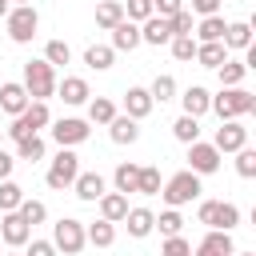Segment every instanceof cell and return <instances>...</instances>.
Instances as JSON below:
<instances>
[{
	"mask_svg": "<svg viewBox=\"0 0 256 256\" xmlns=\"http://www.w3.org/2000/svg\"><path fill=\"white\" fill-rule=\"evenodd\" d=\"M208 112H216L220 124H224V120H240V116L256 112V96H252L248 88H220V92L208 100Z\"/></svg>",
	"mask_w": 256,
	"mask_h": 256,
	"instance_id": "obj_1",
	"label": "cell"
},
{
	"mask_svg": "<svg viewBox=\"0 0 256 256\" xmlns=\"http://www.w3.org/2000/svg\"><path fill=\"white\" fill-rule=\"evenodd\" d=\"M24 92H28V100H48V96H56V72H52V64H44V60H28L24 64Z\"/></svg>",
	"mask_w": 256,
	"mask_h": 256,
	"instance_id": "obj_2",
	"label": "cell"
},
{
	"mask_svg": "<svg viewBox=\"0 0 256 256\" xmlns=\"http://www.w3.org/2000/svg\"><path fill=\"white\" fill-rule=\"evenodd\" d=\"M200 176L196 172H176V176H168V184H160V196H164V204L168 208H180V204H192V200H200Z\"/></svg>",
	"mask_w": 256,
	"mask_h": 256,
	"instance_id": "obj_3",
	"label": "cell"
},
{
	"mask_svg": "<svg viewBox=\"0 0 256 256\" xmlns=\"http://www.w3.org/2000/svg\"><path fill=\"white\" fill-rule=\"evenodd\" d=\"M52 124V112H48V104H40V100H32L20 116H12V124L4 128L12 140H24V136H40V128H48Z\"/></svg>",
	"mask_w": 256,
	"mask_h": 256,
	"instance_id": "obj_4",
	"label": "cell"
},
{
	"mask_svg": "<svg viewBox=\"0 0 256 256\" xmlns=\"http://www.w3.org/2000/svg\"><path fill=\"white\" fill-rule=\"evenodd\" d=\"M84 220H76V216H60L56 224H52V248L56 252H64V256H80L84 252Z\"/></svg>",
	"mask_w": 256,
	"mask_h": 256,
	"instance_id": "obj_5",
	"label": "cell"
},
{
	"mask_svg": "<svg viewBox=\"0 0 256 256\" xmlns=\"http://www.w3.org/2000/svg\"><path fill=\"white\" fill-rule=\"evenodd\" d=\"M196 216H200V224H208V228H216V232H232V228L240 224V208H236L232 200H200Z\"/></svg>",
	"mask_w": 256,
	"mask_h": 256,
	"instance_id": "obj_6",
	"label": "cell"
},
{
	"mask_svg": "<svg viewBox=\"0 0 256 256\" xmlns=\"http://www.w3.org/2000/svg\"><path fill=\"white\" fill-rule=\"evenodd\" d=\"M80 176V156L72 152V148H60L56 152V160L48 164V188H56V192H64V188H72V180Z\"/></svg>",
	"mask_w": 256,
	"mask_h": 256,
	"instance_id": "obj_7",
	"label": "cell"
},
{
	"mask_svg": "<svg viewBox=\"0 0 256 256\" xmlns=\"http://www.w3.org/2000/svg\"><path fill=\"white\" fill-rule=\"evenodd\" d=\"M4 24H8L12 44H32V36H36V28H40V16H36L32 4H20V8H12V12L4 16Z\"/></svg>",
	"mask_w": 256,
	"mask_h": 256,
	"instance_id": "obj_8",
	"label": "cell"
},
{
	"mask_svg": "<svg viewBox=\"0 0 256 256\" xmlns=\"http://www.w3.org/2000/svg\"><path fill=\"white\" fill-rule=\"evenodd\" d=\"M88 120H80V116H60L56 124H52V140L60 144V148H76V144H84L88 140Z\"/></svg>",
	"mask_w": 256,
	"mask_h": 256,
	"instance_id": "obj_9",
	"label": "cell"
},
{
	"mask_svg": "<svg viewBox=\"0 0 256 256\" xmlns=\"http://www.w3.org/2000/svg\"><path fill=\"white\" fill-rule=\"evenodd\" d=\"M248 144V128L240 124V120H224L220 128H216V136H212V148L224 156V152H240Z\"/></svg>",
	"mask_w": 256,
	"mask_h": 256,
	"instance_id": "obj_10",
	"label": "cell"
},
{
	"mask_svg": "<svg viewBox=\"0 0 256 256\" xmlns=\"http://www.w3.org/2000/svg\"><path fill=\"white\" fill-rule=\"evenodd\" d=\"M216 168H220V152H216L212 144H204V140L188 144V172H196V176H212Z\"/></svg>",
	"mask_w": 256,
	"mask_h": 256,
	"instance_id": "obj_11",
	"label": "cell"
},
{
	"mask_svg": "<svg viewBox=\"0 0 256 256\" xmlns=\"http://www.w3.org/2000/svg\"><path fill=\"white\" fill-rule=\"evenodd\" d=\"M0 240H4L8 248H24V244L32 240V228L20 220V212H4V216H0Z\"/></svg>",
	"mask_w": 256,
	"mask_h": 256,
	"instance_id": "obj_12",
	"label": "cell"
},
{
	"mask_svg": "<svg viewBox=\"0 0 256 256\" xmlns=\"http://www.w3.org/2000/svg\"><path fill=\"white\" fill-rule=\"evenodd\" d=\"M232 252H236L232 232H216V228H208V236L196 244V252H192V256H232Z\"/></svg>",
	"mask_w": 256,
	"mask_h": 256,
	"instance_id": "obj_13",
	"label": "cell"
},
{
	"mask_svg": "<svg viewBox=\"0 0 256 256\" xmlns=\"http://www.w3.org/2000/svg\"><path fill=\"white\" fill-rule=\"evenodd\" d=\"M28 104H32V100H28V92H24V84H20V80L0 84V108H4L8 116H20Z\"/></svg>",
	"mask_w": 256,
	"mask_h": 256,
	"instance_id": "obj_14",
	"label": "cell"
},
{
	"mask_svg": "<svg viewBox=\"0 0 256 256\" xmlns=\"http://www.w3.org/2000/svg\"><path fill=\"white\" fill-rule=\"evenodd\" d=\"M168 40H172V24H168L164 16H148V20L140 24V44L160 48V44H168Z\"/></svg>",
	"mask_w": 256,
	"mask_h": 256,
	"instance_id": "obj_15",
	"label": "cell"
},
{
	"mask_svg": "<svg viewBox=\"0 0 256 256\" xmlns=\"http://www.w3.org/2000/svg\"><path fill=\"white\" fill-rule=\"evenodd\" d=\"M56 96H60L64 104H72V108H76V104H88V96H92V92H88V80H84V76H64V80L56 84Z\"/></svg>",
	"mask_w": 256,
	"mask_h": 256,
	"instance_id": "obj_16",
	"label": "cell"
},
{
	"mask_svg": "<svg viewBox=\"0 0 256 256\" xmlns=\"http://www.w3.org/2000/svg\"><path fill=\"white\" fill-rule=\"evenodd\" d=\"M120 224L128 228V236H136V240H144V236H152V224H156V212H152V208H128V216H124Z\"/></svg>",
	"mask_w": 256,
	"mask_h": 256,
	"instance_id": "obj_17",
	"label": "cell"
},
{
	"mask_svg": "<svg viewBox=\"0 0 256 256\" xmlns=\"http://www.w3.org/2000/svg\"><path fill=\"white\" fill-rule=\"evenodd\" d=\"M108 136H112V144H136V140H140V120L116 112L112 124H108Z\"/></svg>",
	"mask_w": 256,
	"mask_h": 256,
	"instance_id": "obj_18",
	"label": "cell"
},
{
	"mask_svg": "<svg viewBox=\"0 0 256 256\" xmlns=\"http://www.w3.org/2000/svg\"><path fill=\"white\" fill-rule=\"evenodd\" d=\"M72 188H76V196H80L84 204H96V200L104 196V176H100V172H80V176L72 180Z\"/></svg>",
	"mask_w": 256,
	"mask_h": 256,
	"instance_id": "obj_19",
	"label": "cell"
},
{
	"mask_svg": "<svg viewBox=\"0 0 256 256\" xmlns=\"http://www.w3.org/2000/svg\"><path fill=\"white\" fill-rule=\"evenodd\" d=\"M140 44V24H132V20H120L116 28H112V52H132Z\"/></svg>",
	"mask_w": 256,
	"mask_h": 256,
	"instance_id": "obj_20",
	"label": "cell"
},
{
	"mask_svg": "<svg viewBox=\"0 0 256 256\" xmlns=\"http://www.w3.org/2000/svg\"><path fill=\"white\" fill-rule=\"evenodd\" d=\"M152 108H156V104H152L148 88H128V92H124V116H132V120H144Z\"/></svg>",
	"mask_w": 256,
	"mask_h": 256,
	"instance_id": "obj_21",
	"label": "cell"
},
{
	"mask_svg": "<svg viewBox=\"0 0 256 256\" xmlns=\"http://www.w3.org/2000/svg\"><path fill=\"white\" fill-rule=\"evenodd\" d=\"M96 204H100V220H108V224H120L128 216V196H120V192H104Z\"/></svg>",
	"mask_w": 256,
	"mask_h": 256,
	"instance_id": "obj_22",
	"label": "cell"
},
{
	"mask_svg": "<svg viewBox=\"0 0 256 256\" xmlns=\"http://www.w3.org/2000/svg\"><path fill=\"white\" fill-rule=\"evenodd\" d=\"M220 44H224V48H232V52H244V48H252V24H248V20H236V24H228Z\"/></svg>",
	"mask_w": 256,
	"mask_h": 256,
	"instance_id": "obj_23",
	"label": "cell"
},
{
	"mask_svg": "<svg viewBox=\"0 0 256 256\" xmlns=\"http://www.w3.org/2000/svg\"><path fill=\"white\" fill-rule=\"evenodd\" d=\"M84 240H88L92 248H112V244H116V224L92 220V224H84Z\"/></svg>",
	"mask_w": 256,
	"mask_h": 256,
	"instance_id": "obj_24",
	"label": "cell"
},
{
	"mask_svg": "<svg viewBox=\"0 0 256 256\" xmlns=\"http://www.w3.org/2000/svg\"><path fill=\"white\" fill-rule=\"evenodd\" d=\"M208 100H212V96H208V88H200V84L184 88V96H180V104H184V116H196V120H200V116L208 112Z\"/></svg>",
	"mask_w": 256,
	"mask_h": 256,
	"instance_id": "obj_25",
	"label": "cell"
},
{
	"mask_svg": "<svg viewBox=\"0 0 256 256\" xmlns=\"http://www.w3.org/2000/svg\"><path fill=\"white\" fill-rule=\"evenodd\" d=\"M120 20H124V4L120 0H100L96 4V28H108L112 32Z\"/></svg>",
	"mask_w": 256,
	"mask_h": 256,
	"instance_id": "obj_26",
	"label": "cell"
},
{
	"mask_svg": "<svg viewBox=\"0 0 256 256\" xmlns=\"http://www.w3.org/2000/svg\"><path fill=\"white\" fill-rule=\"evenodd\" d=\"M136 176H140V164H132V160L116 164V172H112V184H116V192H120V196L136 192Z\"/></svg>",
	"mask_w": 256,
	"mask_h": 256,
	"instance_id": "obj_27",
	"label": "cell"
},
{
	"mask_svg": "<svg viewBox=\"0 0 256 256\" xmlns=\"http://www.w3.org/2000/svg\"><path fill=\"white\" fill-rule=\"evenodd\" d=\"M224 28H228V24H224L220 12H216V16H204L200 28H196V36H200L196 44H216V40H224Z\"/></svg>",
	"mask_w": 256,
	"mask_h": 256,
	"instance_id": "obj_28",
	"label": "cell"
},
{
	"mask_svg": "<svg viewBox=\"0 0 256 256\" xmlns=\"http://www.w3.org/2000/svg\"><path fill=\"white\" fill-rule=\"evenodd\" d=\"M228 60V48L216 40V44H196V64L200 68H220Z\"/></svg>",
	"mask_w": 256,
	"mask_h": 256,
	"instance_id": "obj_29",
	"label": "cell"
},
{
	"mask_svg": "<svg viewBox=\"0 0 256 256\" xmlns=\"http://www.w3.org/2000/svg\"><path fill=\"white\" fill-rule=\"evenodd\" d=\"M44 152H48L44 136H24V140H16V160H28V164H36V160H44Z\"/></svg>",
	"mask_w": 256,
	"mask_h": 256,
	"instance_id": "obj_30",
	"label": "cell"
},
{
	"mask_svg": "<svg viewBox=\"0 0 256 256\" xmlns=\"http://www.w3.org/2000/svg\"><path fill=\"white\" fill-rule=\"evenodd\" d=\"M112 60H116V52H112L108 44H92V48H84V64L96 68V72H108Z\"/></svg>",
	"mask_w": 256,
	"mask_h": 256,
	"instance_id": "obj_31",
	"label": "cell"
},
{
	"mask_svg": "<svg viewBox=\"0 0 256 256\" xmlns=\"http://www.w3.org/2000/svg\"><path fill=\"white\" fill-rule=\"evenodd\" d=\"M220 88H240V80L248 76V68H244V60H224L220 68Z\"/></svg>",
	"mask_w": 256,
	"mask_h": 256,
	"instance_id": "obj_32",
	"label": "cell"
},
{
	"mask_svg": "<svg viewBox=\"0 0 256 256\" xmlns=\"http://www.w3.org/2000/svg\"><path fill=\"white\" fill-rule=\"evenodd\" d=\"M112 116H116V104L108 96L88 100V124H112Z\"/></svg>",
	"mask_w": 256,
	"mask_h": 256,
	"instance_id": "obj_33",
	"label": "cell"
},
{
	"mask_svg": "<svg viewBox=\"0 0 256 256\" xmlns=\"http://www.w3.org/2000/svg\"><path fill=\"white\" fill-rule=\"evenodd\" d=\"M152 228H160V236H164V240H168V236H180V232H184V216H180L176 208H164V212L156 216V224H152Z\"/></svg>",
	"mask_w": 256,
	"mask_h": 256,
	"instance_id": "obj_34",
	"label": "cell"
},
{
	"mask_svg": "<svg viewBox=\"0 0 256 256\" xmlns=\"http://www.w3.org/2000/svg\"><path fill=\"white\" fill-rule=\"evenodd\" d=\"M172 136H176L180 144H196V140H200V120H196V116H180V120L172 124Z\"/></svg>",
	"mask_w": 256,
	"mask_h": 256,
	"instance_id": "obj_35",
	"label": "cell"
},
{
	"mask_svg": "<svg viewBox=\"0 0 256 256\" xmlns=\"http://www.w3.org/2000/svg\"><path fill=\"white\" fill-rule=\"evenodd\" d=\"M16 212H20V220H24L28 228H32V224H44V220H48V208H44V200H28V196H24Z\"/></svg>",
	"mask_w": 256,
	"mask_h": 256,
	"instance_id": "obj_36",
	"label": "cell"
},
{
	"mask_svg": "<svg viewBox=\"0 0 256 256\" xmlns=\"http://www.w3.org/2000/svg\"><path fill=\"white\" fill-rule=\"evenodd\" d=\"M24 200V188L16 180H0V212H16Z\"/></svg>",
	"mask_w": 256,
	"mask_h": 256,
	"instance_id": "obj_37",
	"label": "cell"
},
{
	"mask_svg": "<svg viewBox=\"0 0 256 256\" xmlns=\"http://www.w3.org/2000/svg\"><path fill=\"white\" fill-rule=\"evenodd\" d=\"M148 96H152V104H164V100H172L176 96V80L164 72V76H156L152 80V88H148Z\"/></svg>",
	"mask_w": 256,
	"mask_h": 256,
	"instance_id": "obj_38",
	"label": "cell"
},
{
	"mask_svg": "<svg viewBox=\"0 0 256 256\" xmlns=\"http://www.w3.org/2000/svg\"><path fill=\"white\" fill-rule=\"evenodd\" d=\"M168 48H172V56H176L180 64L196 60V40H192V36H172V40H168Z\"/></svg>",
	"mask_w": 256,
	"mask_h": 256,
	"instance_id": "obj_39",
	"label": "cell"
},
{
	"mask_svg": "<svg viewBox=\"0 0 256 256\" xmlns=\"http://www.w3.org/2000/svg\"><path fill=\"white\" fill-rule=\"evenodd\" d=\"M68 60H72V48H68L64 40H48V44H44V64L56 68V64H68Z\"/></svg>",
	"mask_w": 256,
	"mask_h": 256,
	"instance_id": "obj_40",
	"label": "cell"
},
{
	"mask_svg": "<svg viewBox=\"0 0 256 256\" xmlns=\"http://www.w3.org/2000/svg\"><path fill=\"white\" fill-rule=\"evenodd\" d=\"M136 192H144V196H156L160 192V168H140V176H136Z\"/></svg>",
	"mask_w": 256,
	"mask_h": 256,
	"instance_id": "obj_41",
	"label": "cell"
},
{
	"mask_svg": "<svg viewBox=\"0 0 256 256\" xmlns=\"http://www.w3.org/2000/svg\"><path fill=\"white\" fill-rule=\"evenodd\" d=\"M236 172H240L244 180H252V176H256V148H248V144H244V148L236 152Z\"/></svg>",
	"mask_w": 256,
	"mask_h": 256,
	"instance_id": "obj_42",
	"label": "cell"
},
{
	"mask_svg": "<svg viewBox=\"0 0 256 256\" xmlns=\"http://www.w3.org/2000/svg\"><path fill=\"white\" fill-rule=\"evenodd\" d=\"M148 16H152V0H128V4H124V20L144 24Z\"/></svg>",
	"mask_w": 256,
	"mask_h": 256,
	"instance_id": "obj_43",
	"label": "cell"
},
{
	"mask_svg": "<svg viewBox=\"0 0 256 256\" xmlns=\"http://www.w3.org/2000/svg\"><path fill=\"white\" fill-rule=\"evenodd\" d=\"M160 256H192V244H188L184 236H168V240L160 244Z\"/></svg>",
	"mask_w": 256,
	"mask_h": 256,
	"instance_id": "obj_44",
	"label": "cell"
},
{
	"mask_svg": "<svg viewBox=\"0 0 256 256\" xmlns=\"http://www.w3.org/2000/svg\"><path fill=\"white\" fill-rule=\"evenodd\" d=\"M176 12H184V0H152V16H164V20H172Z\"/></svg>",
	"mask_w": 256,
	"mask_h": 256,
	"instance_id": "obj_45",
	"label": "cell"
},
{
	"mask_svg": "<svg viewBox=\"0 0 256 256\" xmlns=\"http://www.w3.org/2000/svg\"><path fill=\"white\" fill-rule=\"evenodd\" d=\"M168 24H172V36H192V12H188V8H184V12H176Z\"/></svg>",
	"mask_w": 256,
	"mask_h": 256,
	"instance_id": "obj_46",
	"label": "cell"
},
{
	"mask_svg": "<svg viewBox=\"0 0 256 256\" xmlns=\"http://www.w3.org/2000/svg\"><path fill=\"white\" fill-rule=\"evenodd\" d=\"M24 256H56V248H52V240H28Z\"/></svg>",
	"mask_w": 256,
	"mask_h": 256,
	"instance_id": "obj_47",
	"label": "cell"
},
{
	"mask_svg": "<svg viewBox=\"0 0 256 256\" xmlns=\"http://www.w3.org/2000/svg\"><path fill=\"white\" fill-rule=\"evenodd\" d=\"M12 168H16V156L0 148V180H8V176H12Z\"/></svg>",
	"mask_w": 256,
	"mask_h": 256,
	"instance_id": "obj_48",
	"label": "cell"
},
{
	"mask_svg": "<svg viewBox=\"0 0 256 256\" xmlns=\"http://www.w3.org/2000/svg\"><path fill=\"white\" fill-rule=\"evenodd\" d=\"M216 8H220V0H192V12H200V16H216Z\"/></svg>",
	"mask_w": 256,
	"mask_h": 256,
	"instance_id": "obj_49",
	"label": "cell"
},
{
	"mask_svg": "<svg viewBox=\"0 0 256 256\" xmlns=\"http://www.w3.org/2000/svg\"><path fill=\"white\" fill-rule=\"evenodd\" d=\"M8 12H12V4H8V0H0V16H8Z\"/></svg>",
	"mask_w": 256,
	"mask_h": 256,
	"instance_id": "obj_50",
	"label": "cell"
},
{
	"mask_svg": "<svg viewBox=\"0 0 256 256\" xmlns=\"http://www.w3.org/2000/svg\"><path fill=\"white\" fill-rule=\"evenodd\" d=\"M8 4H12V8H20V4H32V0H8Z\"/></svg>",
	"mask_w": 256,
	"mask_h": 256,
	"instance_id": "obj_51",
	"label": "cell"
},
{
	"mask_svg": "<svg viewBox=\"0 0 256 256\" xmlns=\"http://www.w3.org/2000/svg\"><path fill=\"white\" fill-rule=\"evenodd\" d=\"M232 256H256V252H232Z\"/></svg>",
	"mask_w": 256,
	"mask_h": 256,
	"instance_id": "obj_52",
	"label": "cell"
},
{
	"mask_svg": "<svg viewBox=\"0 0 256 256\" xmlns=\"http://www.w3.org/2000/svg\"><path fill=\"white\" fill-rule=\"evenodd\" d=\"M0 148H4V128H0Z\"/></svg>",
	"mask_w": 256,
	"mask_h": 256,
	"instance_id": "obj_53",
	"label": "cell"
},
{
	"mask_svg": "<svg viewBox=\"0 0 256 256\" xmlns=\"http://www.w3.org/2000/svg\"><path fill=\"white\" fill-rule=\"evenodd\" d=\"M8 256H24V252H8Z\"/></svg>",
	"mask_w": 256,
	"mask_h": 256,
	"instance_id": "obj_54",
	"label": "cell"
}]
</instances>
